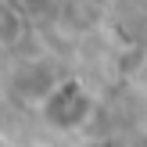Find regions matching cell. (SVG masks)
Instances as JSON below:
<instances>
[{"label": "cell", "instance_id": "6da1fadb", "mask_svg": "<svg viewBox=\"0 0 147 147\" xmlns=\"http://www.w3.org/2000/svg\"><path fill=\"white\" fill-rule=\"evenodd\" d=\"M22 40H25V14L11 0H0V47H18Z\"/></svg>", "mask_w": 147, "mask_h": 147}]
</instances>
